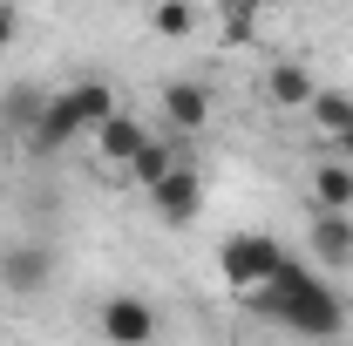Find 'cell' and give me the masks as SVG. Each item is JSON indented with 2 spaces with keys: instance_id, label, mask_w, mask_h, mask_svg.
I'll return each instance as SVG.
<instances>
[{
  "instance_id": "obj_1",
  "label": "cell",
  "mask_w": 353,
  "mask_h": 346,
  "mask_svg": "<svg viewBox=\"0 0 353 346\" xmlns=\"http://www.w3.org/2000/svg\"><path fill=\"white\" fill-rule=\"evenodd\" d=\"M252 305L272 312L285 333H306V340H333V333H347V299H340L326 278H312L299 258L279 265L259 292H252Z\"/></svg>"
},
{
  "instance_id": "obj_2",
  "label": "cell",
  "mask_w": 353,
  "mask_h": 346,
  "mask_svg": "<svg viewBox=\"0 0 353 346\" xmlns=\"http://www.w3.org/2000/svg\"><path fill=\"white\" fill-rule=\"evenodd\" d=\"M279 265H285V245H279L272 231H238V238L218 245V272H224L231 292H259Z\"/></svg>"
},
{
  "instance_id": "obj_3",
  "label": "cell",
  "mask_w": 353,
  "mask_h": 346,
  "mask_svg": "<svg viewBox=\"0 0 353 346\" xmlns=\"http://www.w3.org/2000/svg\"><path fill=\"white\" fill-rule=\"evenodd\" d=\"M48 285H54V252L34 245V238H14V245L0 252V292H14V299H41Z\"/></svg>"
},
{
  "instance_id": "obj_4",
  "label": "cell",
  "mask_w": 353,
  "mask_h": 346,
  "mask_svg": "<svg viewBox=\"0 0 353 346\" xmlns=\"http://www.w3.org/2000/svg\"><path fill=\"white\" fill-rule=\"evenodd\" d=\"M150 204H157V217H163V224H190V217L204 211V176L176 156L170 170L150 183Z\"/></svg>"
},
{
  "instance_id": "obj_5",
  "label": "cell",
  "mask_w": 353,
  "mask_h": 346,
  "mask_svg": "<svg viewBox=\"0 0 353 346\" xmlns=\"http://www.w3.org/2000/svg\"><path fill=\"white\" fill-rule=\"evenodd\" d=\"M75 136H88V123H82V109L68 102V88H61V95H48V109H41V123L28 130V143H34L41 156H61Z\"/></svg>"
},
{
  "instance_id": "obj_6",
  "label": "cell",
  "mask_w": 353,
  "mask_h": 346,
  "mask_svg": "<svg viewBox=\"0 0 353 346\" xmlns=\"http://www.w3.org/2000/svg\"><path fill=\"white\" fill-rule=\"evenodd\" d=\"M102 333H109L116 346H143L150 333H157V312H150L143 299H130V292H116V299L102 305Z\"/></svg>"
},
{
  "instance_id": "obj_7",
  "label": "cell",
  "mask_w": 353,
  "mask_h": 346,
  "mask_svg": "<svg viewBox=\"0 0 353 346\" xmlns=\"http://www.w3.org/2000/svg\"><path fill=\"white\" fill-rule=\"evenodd\" d=\"M306 245H312V258H319V265H353V217L319 204V217H312V231H306Z\"/></svg>"
},
{
  "instance_id": "obj_8",
  "label": "cell",
  "mask_w": 353,
  "mask_h": 346,
  "mask_svg": "<svg viewBox=\"0 0 353 346\" xmlns=\"http://www.w3.org/2000/svg\"><path fill=\"white\" fill-rule=\"evenodd\" d=\"M143 123H136V116H123V109H116V116H109V123H102V130H95V150H102V156H109V163H116V170H123V163H130L136 150H143Z\"/></svg>"
},
{
  "instance_id": "obj_9",
  "label": "cell",
  "mask_w": 353,
  "mask_h": 346,
  "mask_svg": "<svg viewBox=\"0 0 353 346\" xmlns=\"http://www.w3.org/2000/svg\"><path fill=\"white\" fill-rule=\"evenodd\" d=\"M163 116H170V130H204L211 95H204L197 82H170V88H163Z\"/></svg>"
},
{
  "instance_id": "obj_10",
  "label": "cell",
  "mask_w": 353,
  "mask_h": 346,
  "mask_svg": "<svg viewBox=\"0 0 353 346\" xmlns=\"http://www.w3.org/2000/svg\"><path fill=\"white\" fill-rule=\"evenodd\" d=\"M312 204H326V211H353V163H319L312 170Z\"/></svg>"
},
{
  "instance_id": "obj_11",
  "label": "cell",
  "mask_w": 353,
  "mask_h": 346,
  "mask_svg": "<svg viewBox=\"0 0 353 346\" xmlns=\"http://www.w3.org/2000/svg\"><path fill=\"white\" fill-rule=\"evenodd\" d=\"M306 109H312V123H319V136H333L340 150L353 143V95H319V88H312Z\"/></svg>"
},
{
  "instance_id": "obj_12",
  "label": "cell",
  "mask_w": 353,
  "mask_h": 346,
  "mask_svg": "<svg viewBox=\"0 0 353 346\" xmlns=\"http://www.w3.org/2000/svg\"><path fill=\"white\" fill-rule=\"evenodd\" d=\"M265 95H272L279 109H306L312 102V68H299V61L272 68V75H265Z\"/></svg>"
},
{
  "instance_id": "obj_13",
  "label": "cell",
  "mask_w": 353,
  "mask_h": 346,
  "mask_svg": "<svg viewBox=\"0 0 353 346\" xmlns=\"http://www.w3.org/2000/svg\"><path fill=\"white\" fill-rule=\"evenodd\" d=\"M170 163H176V150H170V143H163V136H143V150H136L130 163H123V176H130L136 190H150V183L170 170Z\"/></svg>"
},
{
  "instance_id": "obj_14",
  "label": "cell",
  "mask_w": 353,
  "mask_h": 346,
  "mask_svg": "<svg viewBox=\"0 0 353 346\" xmlns=\"http://www.w3.org/2000/svg\"><path fill=\"white\" fill-rule=\"evenodd\" d=\"M68 102L82 109L88 136H95V130H102V123H109V116H116V95H109V82H102V75H82V82L68 88Z\"/></svg>"
},
{
  "instance_id": "obj_15",
  "label": "cell",
  "mask_w": 353,
  "mask_h": 346,
  "mask_svg": "<svg viewBox=\"0 0 353 346\" xmlns=\"http://www.w3.org/2000/svg\"><path fill=\"white\" fill-rule=\"evenodd\" d=\"M41 109H48L41 88H7V95H0V123H7V130H21V136L41 123Z\"/></svg>"
},
{
  "instance_id": "obj_16",
  "label": "cell",
  "mask_w": 353,
  "mask_h": 346,
  "mask_svg": "<svg viewBox=\"0 0 353 346\" xmlns=\"http://www.w3.org/2000/svg\"><path fill=\"white\" fill-rule=\"evenodd\" d=\"M150 28H157L163 41H183V34H190V0H157Z\"/></svg>"
},
{
  "instance_id": "obj_17",
  "label": "cell",
  "mask_w": 353,
  "mask_h": 346,
  "mask_svg": "<svg viewBox=\"0 0 353 346\" xmlns=\"http://www.w3.org/2000/svg\"><path fill=\"white\" fill-rule=\"evenodd\" d=\"M224 34H231V41L252 34V0H231V7H224Z\"/></svg>"
},
{
  "instance_id": "obj_18",
  "label": "cell",
  "mask_w": 353,
  "mask_h": 346,
  "mask_svg": "<svg viewBox=\"0 0 353 346\" xmlns=\"http://www.w3.org/2000/svg\"><path fill=\"white\" fill-rule=\"evenodd\" d=\"M14 41H21V7H14V0H0V54H7Z\"/></svg>"
},
{
  "instance_id": "obj_19",
  "label": "cell",
  "mask_w": 353,
  "mask_h": 346,
  "mask_svg": "<svg viewBox=\"0 0 353 346\" xmlns=\"http://www.w3.org/2000/svg\"><path fill=\"white\" fill-rule=\"evenodd\" d=\"M347 163H353V143H347Z\"/></svg>"
}]
</instances>
